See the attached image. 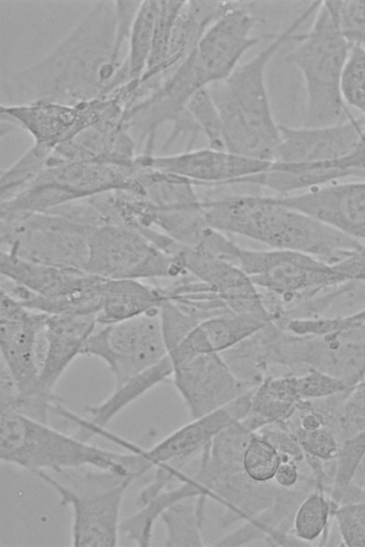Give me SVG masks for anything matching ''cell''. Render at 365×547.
<instances>
[{
    "label": "cell",
    "instance_id": "1",
    "mask_svg": "<svg viewBox=\"0 0 365 547\" xmlns=\"http://www.w3.org/2000/svg\"><path fill=\"white\" fill-rule=\"evenodd\" d=\"M115 1L96 2L43 57L19 69L2 68L7 105L40 102L79 105L108 95L123 64L115 58Z\"/></svg>",
    "mask_w": 365,
    "mask_h": 547
},
{
    "label": "cell",
    "instance_id": "2",
    "mask_svg": "<svg viewBox=\"0 0 365 547\" xmlns=\"http://www.w3.org/2000/svg\"><path fill=\"white\" fill-rule=\"evenodd\" d=\"M214 229L270 249L299 251L334 265L364 247L361 241L280 202L277 197L230 195L202 201Z\"/></svg>",
    "mask_w": 365,
    "mask_h": 547
},
{
    "label": "cell",
    "instance_id": "3",
    "mask_svg": "<svg viewBox=\"0 0 365 547\" xmlns=\"http://www.w3.org/2000/svg\"><path fill=\"white\" fill-rule=\"evenodd\" d=\"M303 24L297 17L225 79L207 87L220 114L224 150L266 162L274 161L279 140L266 83L268 65Z\"/></svg>",
    "mask_w": 365,
    "mask_h": 547
},
{
    "label": "cell",
    "instance_id": "4",
    "mask_svg": "<svg viewBox=\"0 0 365 547\" xmlns=\"http://www.w3.org/2000/svg\"><path fill=\"white\" fill-rule=\"evenodd\" d=\"M285 61L302 74L305 90L302 126L340 123L354 116L341 93L343 69L351 48L341 29L335 1H322L309 29L295 33Z\"/></svg>",
    "mask_w": 365,
    "mask_h": 547
},
{
    "label": "cell",
    "instance_id": "5",
    "mask_svg": "<svg viewBox=\"0 0 365 547\" xmlns=\"http://www.w3.org/2000/svg\"><path fill=\"white\" fill-rule=\"evenodd\" d=\"M0 458L31 472L67 470L91 467L137 476L143 467L137 452L119 453L90 444L72 433L25 415L1 411Z\"/></svg>",
    "mask_w": 365,
    "mask_h": 547
},
{
    "label": "cell",
    "instance_id": "6",
    "mask_svg": "<svg viewBox=\"0 0 365 547\" xmlns=\"http://www.w3.org/2000/svg\"><path fill=\"white\" fill-rule=\"evenodd\" d=\"M62 482L47 472L36 474L71 510V543L75 547H115L118 545L120 510L133 474L95 469L66 475Z\"/></svg>",
    "mask_w": 365,
    "mask_h": 547
},
{
    "label": "cell",
    "instance_id": "7",
    "mask_svg": "<svg viewBox=\"0 0 365 547\" xmlns=\"http://www.w3.org/2000/svg\"><path fill=\"white\" fill-rule=\"evenodd\" d=\"M137 167L79 162L45 167L1 204L7 213L46 212L111 191L133 192Z\"/></svg>",
    "mask_w": 365,
    "mask_h": 547
},
{
    "label": "cell",
    "instance_id": "8",
    "mask_svg": "<svg viewBox=\"0 0 365 547\" xmlns=\"http://www.w3.org/2000/svg\"><path fill=\"white\" fill-rule=\"evenodd\" d=\"M94 228L51 212L1 214V250L31 261L85 271L88 237Z\"/></svg>",
    "mask_w": 365,
    "mask_h": 547
},
{
    "label": "cell",
    "instance_id": "9",
    "mask_svg": "<svg viewBox=\"0 0 365 547\" xmlns=\"http://www.w3.org/2000/svg\"><path fill=\"white\" fill-rule=\"evenodd\" d=\"M236 264L284 314L297 303L348 280L332 265L304 253L239 246Z\"/></svg>",
    "mask_w": 365,
    "mask_h": 547
},
{
    "label": "cell",
    "instance_id": "10",
    "mask_svg": "<svg viewBox=\"0 0 365 547\" xmlns=\"http://www.w3.org/2000/svg\"><path fill=\"white\" fill-rule=\"evenodd\" d=\"M1 273L32 293L24 301L30 310L48 316L98 313L102 278L86 271L50 266L1 250Z\"/></svg>",
    "mask_w": 365,
    "mask_h": 547
},
{
    "label": "cell",
    "instance_id": "11",
    "mask_svg": "<svg viewBox=\"0 0 365 547\" xmlns=\"http://www.w3.org/2000/svg\"><path fill=\"white\" fill-rule=\"evenodd\" d=\"M85 271L106 279L139 281L186 275L174 257L123 224H104L91 231Z\"/></svg>",
    "mask_w": 365,
    "mask_h": 547
},
{
    "label": "cell",
    "instance_id": "12",
    "mask_svg": "<svg viewBox=\"0 0 365 547\" xmlns=\"http://www.w3.org/2000/svg\"><path fill=\"white\" fill-rule=\"evenodd\" d=\"M99 325L86 341L81 355L101 360L113 375L114 387L153 367L168 355L160 309L115 323Z\"/></svg>",
    "mask_w": 365,
    "mask_h": 547
},
{
    "label": "cell",
    "instance_id": "13",
    "mask_svg": "<svg viewBox=\"0 0 365 547\" xmlns=\"http://www.w3.org/2000/svg\"><path fill=\"white\" fill-rule=\"evenodd\" d=\"M0 296L1 362L22 394L45 397L37 393V382L46 350L48 315L27 308L2 291Z\"/></svg>",
    "mask_w": 365,
    "mask_h": 547
},
{
    "label": "cell",
    "instance_id": "14",
    "mask_svg": "<svg viewBox=\"0 0 365 547\" xmlns=\"http://www.w3.org/2000/svg\"><path fill=\"white\" fill-rule=\"evenodd\" d=\"M173 368V384L191 420L219 410L254 389L237 378L220 353L199 354Z\"/></svg>",
    "mask_w": 365,
    "mask_h": 547
},
{
    "label": "cell",
    "instance_id": "15",
    "mask_svg": "<svg viewBox=\"0 0 365 547\" xmlns=\"http://www.w3.org/2000/svg\"><path fill=\"white\" fill-rule=\"evenodd\" d=\"M250 2L234 4L209 27L193 50L210 85L228 76L246 52L275 33L253 36L257 22Z\"/></svg>",
    "mask_w": 365,
    "mask_h": 547
},
{
    "label": "cell",
    "instance_id": "16",
    "mask_svg": "<svg viewBox=\"0 0 365 547\" xmlns=\"http://www.w3.org/2000/svg\"><path fill=\"white\" fill-rule=\"evenodd\" d=\"M192 476L207 497L224 506L219 523L222 528L245 521L267 509L280 489L273 480L255 481L246 474L243 466L218 464L205 454L200 456L198 468Z\"/></svg>",
    "mask_w": 365,
    "mask_h": 547
},
{
    "label": "cell",
    "instance_id": "17",
    "mask_svg": "<svg viewBox=\"0 0 365 547\" xmlns=\"http://www.w3.org/2000/svg\"><path fill=\"white\" fill-rule=\"evenodd\" d=\"M136 163L186 179L196 186L237 184L266 170L272 162L210 147L165 155L140 154Z\"/></svg>",
    "mask_w": 365,
    "mask_h": 547
},
{
    "label": "cell",
    "instance_id": "18",
    "mask_svg": "<svg viewBox=\"0 0 365 547\" xmlns=\"http://www.w3.org/2000/svg\"><path fill=\"white\" fill-rule=\"evenodd\" d=\"M277 199L347 236L365 240V179L338 181Z\"/></svg>",
    "mask_w": 365,
    "mask_h": 547
},
{
    "label": "cell",
    "instance_id": "19",
    "mask_svg": "<svg viewBox=\"0 0 365 547\" xmlns=\"http://www.w3.org/2000/svg\"><path fill=\"white\" fill-rule=\"evenodd\" d=\"M365 119L352 118L325 126L299 127L279 125L274 161L322 164L340 160L356 146ZM274 162V161H273Z\"/></svg>",
    "mask_w": 365,
    "mask_h": 547
},
{
    "label": "cell",
    "instance_id": "20",
    "mask_svg": "<svg viewBox=\"0 0 365 547\" xmlns=\"http://www.w3.org/2000/svg\"><path fill=\"white\" fill-rule=\"evenodd\" d=\"M253 390L219 410L191 420L151 447L142 448L143 455L153 469L169 462L189 463L215 435L247 415Z\"/></svg>",
    "mask_w": 365,
    "mask_h": 547
},
{
    "label": "cell",
    "instance_id": "21",
    "mask_svg": "<svg viewBox=\"0 0 365 547\" xmlns=\"http://www.w3.org/2000/svg\"><path fill=\"white\" fill-rule=\"evenodd\" d=\"M98 325L96 313H67L47 316L46 350L40 370L37 393L58 397L54 388Z\"/></svg>",
    "mask_w": 365,
    "mask_h": 547
},
{
    "label": "cell",
    "instance_id": "22",
    "mask_svg": "<svg viewBox=\"0 0 365 547\" xmlns=\"http://www.w3.org/2000/svg\"><path fill=\"white\" fill-rule=\"evenodd\" d=\"M271 319L255 314L231 313L200 323L168 351L174 363L203 353H222L252 336Z\"/></svg>",
    "mask_w": 365,
    "mask_h": 547
},
{
    "label": "cell",
    "instance_id": "23",
    "mask_svg": "<svg viewBox=\"0 0 365 547\" xmlns=\"http://www.w3.org/2000/svg\"><path fill=\"white\" fill-rule=\"evenodd\" d=\"M173 368L168 355L153 367L114 387L101 402L85 407L86 418L70 412L68 420L76 425L74 436L88 441L104 430L123 410L158 385L172 377Z\"/></svg>",
    "mask_w": 365,
    "mask_h": 547
},
{
    "label": "cell",
    "instance_id": "24",
    "mask_svg": "<svg viewBox=\"0 0 365 547\" xmlns=\"http://www.w3.org/2000/svg\"><path fill=\"white\" fill-rule=\"evenodd\" d=\"M166 297L161 287L139 280L106 279L100 292L98 325H110L159 310Z\"/></svg>",
    "mask_w": 365,
    "mask_h": 547
},
{
    "label": "cell",
    "instance_id": "25",
    "mask_svg": "<svg viewBox=\"0 0 365 547\" xmlns=\"http://www.w3.org/2000/svg\"><path fill=\"white\" fill-rule=\"evenodd\" d=\"M234 1H184L173 26L163 73L173 69L195 48L209 27Z\"/></svg>",
    "mask_w": 365,
    "mask_h": 547
},
{
    "label": "cell",
    "instance_id": "26",
    "mask_svg": "<svg viewBox=\"0 0 365 547\" xmlns=\"http://www.w3.org/2000/svg\"><path fill=\"white\" fill-rule=\"evenodd\" d=\"M296 494L290 489H279L273 503L245 521L241 526L215 541L212 546H240L264 539L269 541L288 533V523L294 519Z\"/></svg>",
    "mask_w": 365,
    "mask_h": 547
},
{
    "label": "cell",
    "instance_id": "27",
    "mask_svg": "<svg viewBox=\"0 0 365 547\" xmlns=\"http://www.w3.org/2000/svg\"><path fill=\"white\" fill-rule=\"evenodd\" d=\"M205 496L203 489L192 476H186L178 486L168 488L138 508L136 512L121 521L120 531L140 547L150 545L153 528L158 519L171 505L183 499Z\"/></svg>",
    "mask_w": 365,
    "mask_h": 547
},
{
    "label": "cell",
    "instance_id": "28",
    "mask_svg": "<svg viewBox=\"0 0 365 547\" xmlns=\"http://www.w3.org/2000/svg\"><path fill=\"white\" fill-rule=\"evenodd\" d=\"M204 495L183 499L169 506L160 518L165 529V546L168 547L205 546L201 533Z\"/></svg>",
    "mask_w": 365,
    "mask_h": 547
},
{
    "label": "cell",
    "instance_id": "29",
    "mask_svg": "<svg viewBox=\"0 0 365 547\" xmlns=\"http://www.w3.org/2000/svg\"><path fill=\"white\" fill-rule=\"evenodd\" d=\"M159 1H141L128 41L125 59L128 82L140 81L150 58Z\"/></svg>",
    "mask_w": 365,
    "mask_h": 547
},
{
    "label": "cell",
    "instance_id": "30",
    "mask_svg": "<svg viewBox=\"0 0 365 547\" xmlns=\"http://www.w3.org/2000/svg\"><path fill=\"white\" fill-rule=\"evenodd\" d=\"M183 2L184 1H159L151 52L146 70L140 80V83L163 73L173 26Z\"/></svg>",
    "mask_w": 365,
    "mask_h": 547
},
{
    "label": "cell",
    "instance_id": "31",
    "mask_svg": "<svg viewBox=\"0 0 365 547\" xmlns=\"http://www.w3.org/2000/svg\"><path fill=\"white\" fill-rule=\"evenodd\" d=\"M341 93L345 105L365 119V46H351L341 75Z\"/></svg>",
    "mask_w": 365,
    "mask_h": 547
},
{
    "label": "cell",
    "instance_id": "32",
    "mask_svg": "<svg viewBox=\"0 0 365 547\" xmlns=\"http://www.w3.org/2000/svg\"><path fill=\"white\" fill-rule=\"evenodd\" d=\"M186 108L200 132L206 138L208 147L224 150L221 118L207 88L197 92Z\"/></svg>",
    "mask_w": 365,
    "mask_h": 547
},
{
    "label": "cell",
    "instance_id": "33",
    "mask_svg": "<svg viewBox=\"0 0 365 547\" xmlns=\"http://www.w3.org/2000/svg\"><path fill=\"white\" fill-rule=\"evenodd\" d=\"M329 515V506L324 496L311 494L299 504L294 514V536L304 542L317 539L323 532Z\"/></svg>",
    "mask_w": 365,
    "mask_h": 547
},
{
    "label": "cell",
    "instance_id": "34",
    "mask_svg": "<svg viewBox=\"0 0 365 547\" xmlns=\"http://www.w3.org/2000/svg\"><path fill=\"white\" fill-rule=\"evenodd\" d=\"M281 460V455L276 448L255 432L245 452L242 466L250 478L267 482L273 480Z\"/></svg>",
    "mask_w": 365,
    "mask_h": 547
},
{
    "label": "cell",
    "instance_id": "35",
    "mask_svg": "<svg viewBox=\"0 0 365 547\" xmlns=\"http://www.w3.org/2000/svg\"><path fill=\"white\" fill-rule=\"evenodd\" d=\"M294 375L297 392L302 401L331 396L347 387L342 380L315 368Z\"/></svg>",
    "mask_w": 365,
    "mask_h": 547
},
{
    "label": "cell",
    "instance_id": "36",
    "mask_svg": "<svg viewBox=\"0 0 365 547\" xmlns=\"http://www.w3.org/2000/svg\"><path fill=\"white\" fill-rule=\"evenodd\" d=\"M343 34L351 45L365 46V0L335 1Z\"/></svg>",
    "mask_w": 365,
    "mask_h": 547
},
{
    "label": "cell",
    "instance_id": "37",
    "mask_svg": "<svg viewBox=\"0 0 365 547\" xmlns=\"http://www.w3.org/2000/svg\"><path fill=\"white\" fill-rule=\"evenodd\" d=\"M339 531L350 546H365V503L349 504L336 512Z\"/></svg>",
    "mask_w": 365,
    "mask_h": 547
},
{
    "label": "cell",
    "instance_id": "38",
    "mask_svg": "<svg viewBox=\"0 0 365 547\" xmlns=\"http://www.w3.org/2000/svg\"><path fill=\"white\" fill-rule=\"evenodd\" d=\"M292 434L307 456L329 459L338 454L336 438L327 429L320 427L316 430L307 432L299 427L294 433Z\"/></svg>",
    "mask_w": 365,
    "mask_h": 547
},
{
    "label": "cell",
    "instance_id": "39",
    "mask_svg": "<svg viewBox=\"0 0 365 547\" xmlns=\"http://www.w3.org/2000/svg\"><path fill=\"white\" fill-rule=\"evenodd\" d=\"M365 456V431L346 439L339 452L336 481L339 486L347 484Z\"/></svg>",
    "mask_w": 365,
    "mask_h": 547
},
{
    "label": "cell",
    "instance_id": "40",
    "mask_svg": "<svg viewBox=\"0 0 365 547\" xmlns=\"http://www.w3.org/2000/svg\"><path fill=\"white\" fill-rule=\"evenodd\" d=\"M336 166L365 178V123L356 146L347 155L336 161Z\"/></svg>",
    "mask_w": 365,
    "mask_h": 547
},
{
    "label": "cell",
    "instance_id": "41",
    "mask_svg": "<svg viewBox=\"0 0 365 547\" xmlns=\"http://www.w3.org/2000/svg\"><path fill=\"white\" fill-rule=\"evenodd\" d=\"M281 463L275 473L273 481L284 489H291L299 479V472L294 459L281 455Z\"/></svg>",
    "mask_w": 365,
    "mask_h": 547
},
{
    "label": "cell",
    "instance_id": "42",
    "mask_svg": "<svg viewBox=\"0 0 365 547\" xmlns=\"http://www.w3.org/2000/svg\"><path fill=\"white\" fill-rule=\"evenodd\" d=\"M299 427L307 432L322 427L321 416L314 412H307L302 415Z\"/></svg>",
    "mask_w": 365,
    "mask_h": 547
},
{
    "label": "cell",
    "instance_id": "43",
    "mask_svg": "<svg viewBox=\"0 0 365 547\" xmlns=\"http://www.w3.org/2000/svg\"><path fill=\"white\" fill-rule=\"evenodd\" d=\"M138 101H137V102H138ZM137 102H136V103H137ZM133 105H134V104H133ZM133 105L131 107H130V108H129L128 110H126V111H125V112H124V113H123V120L124 123L125 124L126 127H128V129H131V127H130V125H129V122H128V117H129V113H130V108H131L133 106ZM194 123H195V122H194ZM195 125H196V124H195ZM196 126H197V125H196ZM197 131L196 134H195V135H193V136H195V135H197L198 133H200V131H199V129H198L197 126ZM141 142H142V141H141ZM144 142H145V148H144V152H152V150H153V145H154V142H150V141H144ZM165 143H164V145H163V150H166V149H167V148H168V147H169V146H167V145H166Z\"/></svg>",
    "mask_w": 365,
    "mask_h": 547
}]
</instances>
